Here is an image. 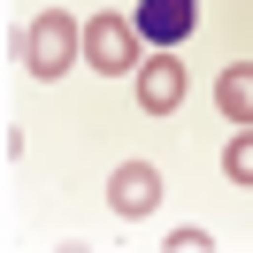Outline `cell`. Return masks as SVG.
I'll use <instances>...</instances> for the list:
<instances>
[{"instance_id":"1","label":"cell","mask_w":253,"mask_h":253,"mask_svg":"<svg viewBox=\"0 0 253 253\" xmlns=\"http://www.w3.org/2000/svg\"><path fill=\"white\" fill-rule=\"evenodd\" d=\"M77 54H84V23H77V16L46 8V16L23 23V69H31V77H69Z\"/></svg>"},{"instance_id":"2","label":"cell","mask_w":253,"mask_h":253,"mask_svg":"<svg viewBox=\"0 0 253 253\" xmlns=\"http://www.w3.org/2000/svg\"><path fill=\"white\" fill-rule=\"evenodd\" d=\"M84 62L108 77H138V23L130 16H84Z\"/></svg>"},{"instance_id":"3","label":"cell","mask_w":253,"mask_h":253,"mask_svg":"<svg viewBox=\"0 0 253 253\" xmlns=\"http://www.w3.org/2000/svg\"><path fill=\"white\" fill-rule=\"evenodd\" d=\"M130 23H138L146 46H169V54H176L192 31H200V0H138V16H130Z\"/></svg>"},{"instance_id":"4","label":"cell","mask_w":253,"mask_h":253,"mask_svg":"<svg viewBox=\"0 0 253 253\" xmlns=\"http://www.w3.org/2000/svg\"><path fill=\"white\" fill-rule=\"evenodd\" d=\"M184 84H192L184 62L161 46L154 62H138V108H146V115H176V108H184Z\"/></svg>"},{"instance_id":"5","label":"cell","mask_w":253,"mask_h":253,"mask_svg":"<svg viewBox=\"0 0 253 253\" xmlns=\"http://www.w3.org/2000/svg\"><path fill=\"white\" fill-rule=\"evenodd\" d=\"M108 207L115 215H154L161 207V169L154 161H123V169L108 176Z\"/></svg>"},{"instance_id":"6","label":"cell","mask_w":253,"mask_h":253,"mask_svg":"<svg viewBox=\"0 0 253 253\" xmlns=\"http://www.w3.org/2000/svg\"><path fill=\"white\" fill-rule=\"evenodd\" d=\"M215 108L230 115V123H253V62H238V69L215 77Z\"/></svg>"},{"instance_id":"7","label":"cell","mask_w":253,"mask_h":253,"mask_svg":"<svg viewBox=\"0 0 253 253\" xmlns=\"http://www.w3.org/2000/svg\"><path fill=\"white\" fill-rule=\"evenodd\" d=\"M222 169H230V184H253V123L222 146Z\"/></svg>"},{"instance_id":"8","label":"cell","mask_w":253,"mask_h":253,"mask_svg":"<svg viewBox=\"0 0 253 253\" xmlns=\"http://www.w3.org/2000/svg\"><path fill=\"white\" fill-rule=\"evenodd\" d=\"M169 253H207V230H192V222H184V230H169Z\"/></svg>"}]
</instances>
